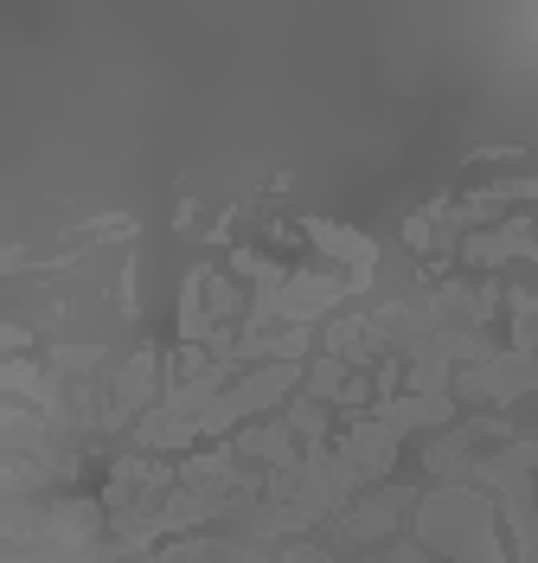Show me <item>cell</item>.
<instances>
[{
  "mask_svg": "<svg viewBox=\"0 0 538 563\" xmlns=\"http://www.w3.org/2000/svg\"><path fill=\"white\" fill-rule=\"evenodd\" d=\"M244 455H263V461H295V449H288V429H251L244 435Z\"/></svg>",
  "mask_w": 538,
  "mask_h": 563,
  "instance_id": "6da1fadb",
  "label": "cell"
},
{
  "mask_svg": "<svg viewBox=\"0 0 538 563\" xmlns=\"http://www.w3.org/2000/svg\"><path fill=\"white\" fill-rule=\"evenodd\" d=\"M532 256H538V244H532Z\"/></svg>",
  "mask_w": 538,
  "mask_h": 563,
  "instance_id": "7a4b0ae2",
  "label": "cell"
}]
</instances>
